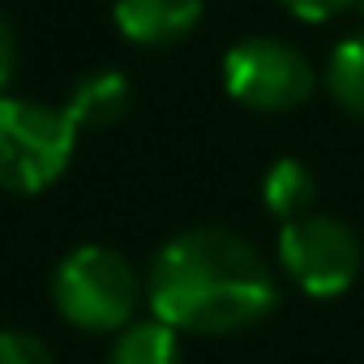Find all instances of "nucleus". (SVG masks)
I'll list each match as a JSON object with an SVG mask.
<instances>
[{
	"mask_svg": "<svg viewBox=\"0 0 364 364\" xmlns=\"http://www.w3.org/2000/svg\"><path fill=\"white\" fill-rule=\"evenodd\" d=\"M146 296L154 317L171 330L236 334L279 304V283L245 236L228 228H193L154 253Z\"/></svg>",
	"mask_w": 364,
	"mask_h": 364,
	"instance_id": "1",
	"label": "nucleus"
},
{
	"mask_svg": "<svg viewBox=\"0 0 364 364\" xmlns=\"http://www.w3.org/2000/svg\"><path fill=\"white\" fill-rule=\"evenodd\" d=\"M77 124L65 107L0 95V189L39 193L69 167Z\"/></svg>",
	"mask_w": 364,
	"mask_h": 364,
	"instance_id": "2",
	"label": "nucleus"
},
{
	"mask_svg": "<svg viewBox=\"0 0 364 364\" xmlns=\"http://www.w3.org/2000/svg\"><path fill=\"white\" fill-rule=\"evenodd\" d=\"M141 283L133 266L107 245L73 249L52 279L56 313L77 330H124L137 313Z\"/></svg>",
	"mask_w": 364,
	"mask_h": 364,
	"instance_id": "3",
	"label": "nucleus"
},
{
	"mask_svg": "<svg viewBox=\"0 0 364 364\" xmlns=\"http://www.w3.org/2000/svg\"><path fill=\"white\" fill-rule=\"evenodd\" d=\"M360 262H364L360 236L334 215L309 210V215L283 223V232H279V266L313 300L343 296L355 283Z\"/></svg>",
	"mask_w": 364,
	"mask_h": 364,
	"instance_id": "4",
	"label": "nucleus"
},
{
	"mask_svg": "<svg viewBox=\"0 0 364 364\" xmlns=\"http://www.w3.org/2000/svg\"><path fill=\"white\" fill-rule=\"evenodd\" d=\"M223 86L249 112H291L313 95L317 73L296 43L253 35L223 56Z\"/></svg>",
	"mask_w": 364,
	"mask_h": 364,
	"instance_id": "5",
	"label": "nucleus"
},
{
	"mask_svg": "<svg viewBox=\"0 0 364 364\" xmlns=\"http://www.w3.org/2000/svg\"><path fill=\"white\" fill-rule=\"evenodd\" d=\"M202 0H116V31L141 48H171L202 22Z\"/></svg>",
	"mask_w": 364,
	"mask_h": 364,
	"instance_id": "6",
	"label": "nucleus"
},
{
	"mask_svg": "<svg viewBox=\"0 0 364 364\" xmlns=\"http://www.w3.org/2000/svg\"><path fill=\"white\" fill-rule=\"evenodd\" d=\"M124 107H129V82L112 69L82 77L65 103V112L73 116L77 129H107L124 116Z\"/></svg>",
	"mask_w": 364,
	"mask_h": 364,
	"instance_id": "7",
	"label": "nucleus"
},
{
	"mask_svg": "<svg viewBox=\"0 0 364 364\" xmlns=\"http://www.w3.org/2000/svg\"><path fill=\"white\" fill-rule=\"evenodd\" d=\"M262 202L283 223L309 215L313 202H317V176H313V167L300 163V159H274L270 171H266V180H262Z\"/></svg>",
	"mask_w": 364,
	"mask_h": 364,
	"instance_id": "8",
	"label": "nucleus"
},
{
	"mask_svg": "<svg viewBox=\"0 0 364 364\" xmlns=\"http://www.w3.org/2000/svg\"><path fill=\"white\" fill-rule=\"evenodd\" d=\"M180 330L167 321H129L112 347V364H180Z\"/></svg>",
	"mask_w": 364,
	"mask_h": 364,
	"instance_id": "9",
	"label": "nucleus"
},
{
	"mask_svg": "<svg viewBox=\"0 0 364 364\" xmlns=\"http://www.w3.org/2000/svg\"><path fill=\"white\" fill-rule=\"evenodd\" d=\"M326 90L334 95V103L351 116L364 120V31L347 35L326 65Z\"/></svg>",
	"mask_w": 364,
	"mask_h": 364,
	"instance_id": "10",
	"label": "nucleus"
},
{
	"mask_svg": "<svg viewBox=\"0 0 364 364\" xmlns=\"http://www.w3.org/2000/svg\"><path fill=\"white\" fill-rule=\"evenodd\" d=\"M0 364H56L48 343L26 330H0Z\"/></svg>",
	"mask_w": 364,
	"mask_h": 364,
	"instance_id": "11",
	"label": "nucleus"
},
{
	"mask_svg": "<svg viewBox=\"0 0 364 364\" xmlns=\"http://www.w3.org/2000/svg\"><path fill=\"white\" fill-rule=\"evenodd\" d=\"M279 5L300 22H334L338 14L351 9V0H279Z\"/></svg>",
	"mask_w": 364,
	"mask_h": 364,
	"instance_id": "12",
	"label": "nucleus"
},
{
	"mask_svg": "<svg viewBox=\"0 0 364 364\" xmlns=\"http://www.w3.org/2000/svg\"><path fill=\"white\" fill-rule=\"evenodd\" d=\"M14 69H18V39H14V26H9V18L0 14V90L9 86Z\"/></svg>",
	"mask_w": 364,
	"mask_h": 364,
	"instance_id": "13",
	"label": "nucleus"
}]
</instances>
